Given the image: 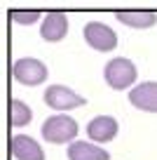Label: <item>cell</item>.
Listing matches in <instances>:
<instances>
[{"label": "cell", "instance_id": "obj_1", "mask_svg": "<svg viewBox=\"0 0 157 160\" xmlns=\"http://www.w3.org/2000/svg\"><path fill=\"white\" fill-rule=\"evenodd\" d=\"M138 78V71H136V64L127 57H115L110 59L108 64L103 66V80L110 90H134V82Z\"/></svg>", "mask_w": 157, "mask_h": 160}, {"label": "cell", "instance_id": "obj_2", "mask_svg": "<svg viewBox=\"0 0 157 160\" xmlns=\"http://www.w3.org/2000/svg\"><path fill=\"white\" fill-rule=\"evenodd\" d=\"M78 132H80L78 120H73L66 113H56V115H52V118H47L42 122L40 134H42V139L49 141V144H73Z\"/></svg>", "mask_w": 157, "mask_h": 160}, {"label": "cell", "instance_id": "obj_3", "mask_svg": "<svg viewBox=\"0 0 157 160\" xmlns=\"http://www.w3.org/2000/svg\"><path fill=\"white\" fill-rule=\"evenodd\" d=\"M84 42L96 52H113L117 47V33L103 21H87L82 28Z\"/></svg>", "mask_w": 157, "mask_h": 160}, {"label": "cell", "instance_id": "obj_4", "mask_svg": "<svg viewBox=\"0 0 157 160\" xmlns=\"http://www.w3.org/2000/svg\"><path fill=\"white\" fill-rule=\"evenodd\" d=\"M47 75H49L47 66L40 59H33V57H24V59H17L12 64V78L19 80L21 85H28V87L42 85Z\"/></svg>", "mask_w": 157, "mask_h": 160}, {"label": "cell", "instance_id": "obj_5", "mask_svg": "<svg viewBox=\"0 0 157 160\" xmlns=\"http://www.w3.org/2000/svg\"><path fill=\"white\" fill-rule=\"evenodd\" d=\"M45 104L52 111H70L78 106H84V97L66 85H49L45 90Z\"/></svg>", "mask_w": 157, "mask_h": 160}, {"label": "cell", "instance_id": "obj_6", "mask_svg": "<svg viewBox=\"0 0 157 160\" xmlns=\"http://www.w3.org/2000/svg\"><path fill=\"white\" fill-rule=\"evenodd\" d=\"M129 104L138 111L145 113H157V82L148 80V82H138L131 92H129Z\"/></svg>", "mask_w": 157, "mask_h": 160}, {"label": "cell", "instance_id": "obj_7", "mask_svg": "<svg viewBox=\"0 0 157 160\" xmlns=\"http://www.w3.org/2000/svg\"><path fill=\"white\" fill-rule=\"evenodd\" d=\"M120 132V125L113 115H96L94 120H89L87 125V134L94 144H106V141H113Z\"/></svg>", "mask_w": 157, "mask_h": 160}, {"label": "cell", "instance_id": "obj_8", "mask_svg": "<svg viewBox=\"0 0 157 160\" xmlns=\"http://www.w3.org/2000/svg\"><path fill=\"white\" fill-rule=\"evenodd\" d=\"M68 33V17L64 12H47L40 24V38L47 42H59Z\"/></svg>", "mask_w": 157, "mask_h": 160}, {"label": "cell", "instance_id": "obj_9", "mask_svg": "<svg viewBox=\"0 0 157 160\" xmlns=\"http://www.w3.org/2000/svg\"><path fill=\"white\" fill-rule=\"evenodd\" d=\"M10 151L17 160H45L42 146L28 134H14L10 141Z\"/></svg>", "mask_w": 157, "mask_h": 160}, {"label": "cell", "instance_id": "obj_10", "mask_svg": "<svg viewBox=\"0 0 157 160\" xmlns=\"http://www.w3.org/2000/svg\"><path fill=\"white\" fill-rule=\"evenodd\" d=\"M66 155H68V160H110L106 148L96 146L94 141H78V139L68 144Z\"/></svg>", "mask_w": 157, "mask_h": 160}, {"label": "cell", "instance_id": "obj_11", "mask_svg": "<svg viewBox=\"0 0 157 160\" xmlns=\"http://www.w3.org/2000/svg\"><path fill=\"white\" fill-rule=\"evenodd\" d=\"M115 17L120 24L129 26V28H150L157 24V14L150 10H117Z\"/></svg>", "mask_w": 157, "mask_h": 160}, {"label": "cell", "instance_id": "obj_12", "mask_svg": "<svg viewBox=\"0 0 157 160\" xmlns=\"http://www.w3.org/2000/svg\"><path fill=\"white\" fill-rule=\"evenodd\" d=\"M31 118H33V111L28 108L26 101H19V99H12L10 101V125L14 127V130L26 127L31 122Z\"/></svg>", "mask_w": 157, "mask_h": 160}, {"label": "cell", "instance_id": "obj_13", "mask_svg": "<svg viewBox=\"0 0 157 160\" xmlns=\"http://www.w3.org/2000/svg\"><path fill=\"white\" fill-rule=\"evenodd\" d=\"M10 17H12L14 24L28 26V24H38V19H40V17H45V14H40L38 10H19V12H12Z\"/></svg>", "mask_w": 157, "mask_h": 160}]
</instances>
